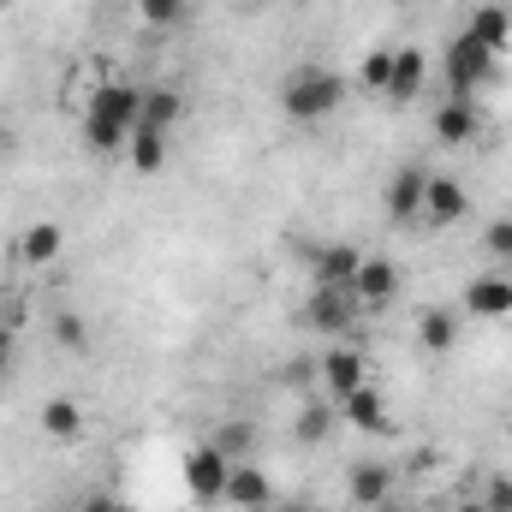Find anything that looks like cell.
<instances>
[{"mask_svg": "<svg viewBox=\"0 0 512 512\" xmlns=\"http://www.w3.org/2000/svg\"><path fill=\"white\" fill-rule=\"evenodd\" d=\"M352 298H358V310H387L399 298V268L387 256H364L352 274Z\"/></svg>", "mask_w": 512, "mask_h": 512, "instance_id": "cell-7", "label": "cell"}, {"mask_svg": "<svg viewBox=\"0 0 512 512\" xmlns=\"http://www.w3.org/2000/svg\"><path fill=\"white\" fill-rule=\"evenodd\" d=\"M54 512H78V501H72V507H54Z\"/></svg>", "mask_w": 512, "mask_h": 512, "instance_id": "cell-35", "label": "cell"}, {"mask_svg": "<svg viewBox=\"0 0 512 512\" xmlns=\"http://www.w3.org/2000/svg\"><path fill=\"white\" fill-rule=\"evenodd\" d=\"M179 114H185V96H179V90H149V96H143V120H137V126L167 131Z\"/></svg>", "mask_w": 512, "mask_h": 512, "instance_id": "cell-24", "label": "cell"}, {"mask_svg": "<svg viewBox=\"0 0 512 512\" xmlns=\"http://www.w3.org/2000/svg\"><path fill=\"white\" fill-rule=\"evenodd\" d=\"M364 512H405V507H393V501H382V507H364Z\"/></svg>", "mask_w": 512, "mask_h": 512, "instance_id": "cell-34", "label": "cell"}, {"mask_svg": "<svg viewBox=\"0 0 512 512\" xmlns=\"http://www.w3.org/2000/svg\"><path fill=\"white\" fill-rule=\"evenodd\" d=\"M334 411H340V423H352V429H364V435H393V417H387L382 393L364 382L358 393H346V399H334Z\"/></svg>", "mask_w": 512, "mask_h": 512, "instance_id": "cell-9", "label": "cell"}, {"mask_svg": "<svg viewBox=\"0 0 512 512\" xmlns=\"http://www.w3.org/2000/svg\"><path fill=\"white\" fill-rule=\"evenodd\" d=\"M0 149H6V131H0Z\"/></svg>", "mask_w": 512, "mask_h": 512, "instance_id": "cell-37", "label": "cell"}, {"mask_svg": "<svg viewBox=\"0 0 512 512\" xmlns=\"http://www.w3.org/2000/svg\"><path fill=\"white\" fill-rule=\"evenodd\" d=\"M60 251H66V227H60V221H36V227H24V233L12 239V256H18L24 268H48Z\"/></svg>", "mask_w": 512, "mask_h": 512, "instance_id": "cell-12", "label": "cell"}, {"mask_svg": "<svg viewBox=\"0 0 512 512\" xmlns=\"http://www.w3.org/2000/svg\"><path fill=\"white\" fill-rule=\"evenodd\" d=\"M209 441H215V447H221V453H227V459L239 465V459H251V453H256V423L233 417V423H221V429H215Z\"/></svg>", "mask_w": 512, "mask_h": 512, "instance_id": "cell-23", "label": "cell"}, {"mask_svg": "<svg viewBox=\"0 0 512 512\" xmlns=\"http://www.w3.org/2000/svg\"><path fill=\"white\" fill-rule=\"evenodd\" d=\"M459 310L477 322H507L512 316V274H477L459 292Z\"/></svg>", "mask_w": 512, "mask_h": 512, "instance_id": "cell-6", "label": "cell"}, {"mask_svg": "<svg viewBox=\"0 0 512 512\" xmlns=\"http://www.w3.org/2000/svg\"><path fill=\"white\" fill-rule=\"evenodd\" d=\"M423 6H441V0H423Z\"/></svg>", "mask_w": 512, "mask_h": 512, "instance_id": "cell-36", "label": "cell"}, {"mask_svg": "<svg viewBox=\"0 0 512 512\" xmlns=\"http://www.w3.org/2000/svg\"><path fill=\"white\" fill-rule=\"evenodd\" d=\"M227 471H233V459H227L215 441L191 447V453H185V495H191L197 507H215V501H227Z\"/></svg>", "mask_w": 512, "mask_h": 512, "instance_id": "cell-4", "label": "cell"}, {"mask_svg": "<svg viewBox=\"0 0 512 512\" xmlns=\"http://www.w3.org/2000/svg\"><path fill=\"white\" fill-rule=\"evenodd\" d=\"M126 149H131V167H137V173H161V167H167V131L137 126Z\"/></svg>", "mask_w": 512, "mask_h": 512, "instance_id": "cell-22", "label": "cell"}, {"mask_svg": "<svg viewBox=\"0 0 512 512\" xmlns=\"http://www.w3.org/2000/svg\"><path fill=\"white\" fill-rule=\"evenodd\" d=\"M423 78H429V60H423L417 48H399V54H393V78H387L382 96L393 102V108H405V102L423 96Z\"/></svg>", "mask_w": 512, "mask_h": 512, "instance_id": "cell-15", "label": "cell"}, {"mask_svg": "<svg viewBox=\"0 0 512 512\" xmlns=\"http://www.w3.org/2000/svg\"><path fill=\"white\" fill-rule=\"evenodd\" d=\"M477 126H483V114H477V102H471V96H447V102H441V114H435V137H441L447 149L471 143Z\"/></svg>", "mask_w": 512, "mask_h": 512, "instance_id": "cell-16", "label": "cell"}, {"mask_svg": "<svg viewBox=\"0 0 512 512\" xmlns=\"http://www.w3.org/2000/svg\"><path fill=\"white\" fill-rule=\"evenodd\" d=\"M304 322H310L316 334H328V340H346L352 322H358V298H352V286H316V292L304 298Z\"/></svg>", "mask_w": 512, "mask_h": 512, "instance_id": "cell-5", "label": "cell"}, {"mask_svg": "<svg viewBox=\"0 0 512 512\" xmlns=\"http://www.w3.org/2000/svg\"><path fill=\"white\" fill-rule=\"evenodd\" d=\"M268 512H310L304 501H286V507H268Z\"/></svg>", "mask_w": 512, "mask_h": 512, "instance_id": "cell-33", "label": "cell"}, {"mask_svg": "<svg viewBox=\"0 0 512 512\" xmlns=\"http://www.w3.org/2000/svg\"><path fill=\"white\" fill-rule=\"evenodd\" d=\"M137 12H143V24H155V30L185 24V0H137Z\"/></svg>", "mask_w": 512, "mask_h": 512, "instance_id": "cell-27", "label": "cell"}, {"mask_svg": "<svg viewBox=\"0 0 512 512\" xmlns=\"http://www.w3.org/2000/svg\"><path fill=\"white\" fill-rule=\"evenodd\" d=\"M453 512H489V507H483V501H459Z\"/></svg>", "mask_w": 512, "mask_h": 512, "instance_id": "cell-32", "label": "cell"}, {"mask_svg": "<svg viewBox=\"0 0 512 512\" xmlns=\"http://www.w3.org/2000/svg\"><path fill=\"white\" fill-rule=\"evenodd\" d=\"M465 215H471L465 185H459V179H447V173H429V191H423V221H429V227H453V221H465Z\"/></svg>", "mask_w": 512, "mask_h": 512, "instance_id": "cell-8", "label": "cell"}, {"mask_svg": "<svg viewBox=\"0 0 512 512\" xmlns=\"http://www.w3.org/2000/svg\"><path fill=\"white\" fill-rule=\"evenodd\" d=\"M42 435H48V441H78V435H84V405L66 399V393H54V399L42 405Z\"/></svg>", "mask_w": 512, "mask_h": 512, "instance_id": "cell-19", "label": "cell"}, {"mask_svg": "<svg viewBox=\"0 0 512 512\" xmlns=\"http://www.w3.org/2000/svg\"><path fill=\"white\" fill-rule=\"evenodd\" d=\"M483 245H489V256L512 262V215H501V221H489V227H483Z\"/></svg>", "mask_w": 512, "mask_h": 512, "instance_id": "cell-28", "label": "cell"}, {"mask_svg": "<svg viewBox=\"0 0 512 512\" xmlns=\"http://www.w3.org/2000/svg\"><path fill=\"white\" fill-rule=\"evenodd\" d=\"M423 191H429V173L423 167H399L387 179V215L393 221H423Z\"/></svg>", "mask_w": 512, "mask_h": 512, "instance_id": "cell-13", "label": "cell"}, {"mask_svg": "<svg viewBox=\"0 0 512 512\" xmlns=\"http://www.w3.org/2000/svg\"><path fill=\"white\" fill-rule=\"evenodd\" d=\"M310 262H316V286H352V274H358L364 251H352V245H322Z\"/></svg>", "mask_w": 512, "mask_h": 512, "instance_id": "cell-20", "label": "cell"}, {"mask_svg": "<svg viewBox=\"0 0 512 512\" xmlns=\"http://www.w3.org/2000/svg\"><path fill=\"white\" fill-rule=\"evenodd\" d=\"M78 512H120V501H114V495H102V489H90V495L78 501Z\"/></svg>", "mask_w": 512, "mask_h": 512, "instance_id": "cell-30", "label": "cell"}, {"mask_svg": "<svg viewBox=\"0 0 512 512\" xmlns=\"http://www.w3.org/2000/svg\"><path fill=\"white\" fill-rule=\"evenodd\" d=\"M364 382H370L364 352L340 346V352H328V358H322V387H328V399H346V393H358Z\"/></svg>", "mask_w": 512, "mask_h": 512, "instance_id": "cell-17", "label": "cell"}, {"mask_svg": "<svg viewBox=\"0 0 512 512\" xmlns=\"http://www.w3.org/2000/svg\"><path fill=\"white\" fill-rule=\"evenodd\" d=\"M477 501H483V507H489V512H512V477H489Z\"/></svg>", "mask_w": 512, "mask_h": 512, "instance_id": "cell-29", "label": "cell"}, {"mask_svg": "<svg viewBox=\"0 0 512 512\" xmlns=\"http://www.w3.org/2000/svg\"><path fill=\"white\" fill-rule=\"evenodd\" d=\"M346 495H352V507H382V501H393V465L358 459V465L346 471Z\"/></svg>", "mask_w": 512, "mask_h": 512, "instance_id": "cell-10", "label": "cell"}, {"mask_svg": "<svg viewBox=\"0 0 512 512\" xmlns=\"http://www.w3.org/2000/svg\"><path fill=\"white\" fill-rule=\"evenodd\" d=\"M417 346H423L429 358H447V352L459 346V310H447V304H429V310L417 316Z\"/></svg>", "mask_w": 512, "mask_h": 512, "instance_id": "cell-14", "label": "cell"}, {"mask_svg": "<svg viewBox=\"0 0 512 512\" xmlns=\"http://www.w3.org/2000/svg\"><path fill=\"white\" fill-rule=\"evenodd\" d=\"M387 78H393V48H370V54H364V66H358V84L382 96Z\"/></svg>", "mask_w": 512, "mask_h": 512, "instance_id": "cell-26", "label": "cell"}, {"mask_svg": "<svg viewBox=\"0 0 512 512\" xmlns=\"http://www.w3.org/2000/svg\"><path fill=\"white\" fill-rule=\"evenodd\" d=\"M334 423H340V411H334V399H304V411H298V423H292V435H298V447H328V435H334Z\"/></svg>", "mask_w": 512, "mask_h": 512, "instance_id": "cell-18", "label": "cell"}, {"mask_svg": "<svg viewBox=\"0 0 512 512\" xmlns=\"http://www.w3.org/2000/svg\"><path fill=\"white\" fill-rule=\"evenodd\" d=\"M465 30H471L483 48H495V54H501V48H507V36H512V12H507V6H477Z\"/></svg>", "mask_w": 512, "mask_h": 512, "instance_id": "cell-21", "label": "cell"}, {"mask_svg": "<svg viewBox=\"0 0 512 512\" xmlns=\"http://www.w3.org/2000/svg\"><path fill=\"white\" fill-rule=\"evenodd\" d=\"M54 340H60V346L72 352V358H84V352H90V328H84V316L60 310V316H54Z\"/></svg>", "mask_w": 512, "mask_h": 512, "instance_id": "cell-25", "label": "cell"}, {"mask_svg": "<svg viewBox=\"0 0 512 512\" xmlns=\"http://www.w3.org/2000/svg\"><path fill=\"white\" fill-rule=\"evenodd\" d=\"M495 72H501V54L483 48L471 30L447 42V90H453V96H477L483 84H495Z\"/></svg>", "mask_w": 512, "mask_h": 512, "instance_id": "cell-3", "label": "cell"}, {"mask_svg": "<svg viewBox=\"0 0 512 512\" xmlns=\"http://www.w3.org/2000/svg\"><path fill=\"white\" fill-rule=\"evenodd\" d=\"M12 346H18V340H12V328L0 322V382H6V370H12Z\"/></svg>", "mask_w": 512, "mask_h": 512, "instance_id": "cell-31", "label": "cell"}, {"mask_svg": "<svg viewBox=\"0 0 512 512\" xmlns=\"http://www.w3.org/2000/svg\"><path fill=\"white\" fill-rule=\"evenodd\" d=\"M143 120V90H131V84H102L96 96H90V108H84V143L96 149V155H120L131 143V131Z\"/></svg>", "mask_w": 512, "mask_h": 512, "instance_id": "cell-1", "label": "cell"}, {"mask_svg": "<svg viewBox=\"0 0 512 512\" xmlns=\"http://www.w3.org/2000/svg\"><path fill=\"white\" fill-rule=\"evenodd\" d=\"M340 102H346V78L328 72V66H298V72L286 78V90H280V108H286V120H298V126H316V120L340 114Z\"/></svg>", "mask_w": 512, "mask_h": 512, "instance_id": "cell-2", "label": "cell"}, {"mask_svg": "<svg viewBox=\"0 0 512 512\" xmlns=\"http://www.w3.org/2000/svg\"><path fill=\"white\" fill-rule=\"evenodd\" d=\"M268 501H274V483H268V471L239 459V465L227 471V507H239V512H268Z\"/></svg>", "mask_w": 512, "mask_h": 512, "instance_id": "cell-11", "label": "cell"}]
</instances>
